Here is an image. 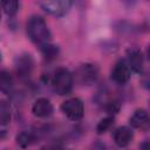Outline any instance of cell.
Segmentation results:
<instances>
[{
    "label": "cell",
    "mask_w": 150,
    "mask_h": 150,
    "mask_svg": "<svg viewBox=\"0 0 150 150\" xmlns=\"http://www.w3.org/2000/svg\"><path fill=\"white\" fill-rule=\"evenodd\" d=\"M14 88V80L9 71L0 70V93L11 94Z\"/></svg>",
    "instance_id": "12"
},
{
    "label": "cell",
    "mask_w": 150,
    "mask_h": 150,
    "mask_svg": "<svg viewBox=\"0 0 150 150\" xmlns=\"http://www.w3.org/2000/svg\"><path fill=\"white\" fill-rule=\"evenodd\" d=\"M105 110H107L110 115L114 116V114H116V112L120 110V103H118L117 101H109V102H107V104H105Z\"/></svg>",
    "instance_id": "18"
},
{
    "label": "cell",
    "mask_w": 150,
    "mask_h": 150,
    "mask_svg": "<svg viewBox=\"0 0 150 150\" xmlns=\"http://www.w3.org/2000/svg\"><path fill=\"white\" fill-rule=\"evenodd\" d=\"M128 67L130 68L131 71L141 74L144 68V55L138 48H130L128 50Z\"/></svg>",
    "instance_id": "8"
},
{
    "label": "cell",
    "mask_w": 150,
    "mask_h": 150,
    "mask_svg": "<svg viewBox=\"0 0 150 150\" xmlns=\"http://www.w3.org/2000/svg\"><path fill=\"white\" fill-rule=\"evenodd\" d=\"M0 21H1V7H0Z\"/></svg>",
    "instance_id": "23"
},
{
    "label": "cell",
    "mask_w": 150,
    "mask_h": 150,
    "mask_svg": "<svg viewBox=\"0 0 150 150\" xmlns=\"http://www.w3.org/2000/svg\"><path fill=\"white\" fill-rule=\"evenodd\" d=\"M114 122H115V117H114L112 115H109V116L102 118V120L97 123V125H96V134H97V135H102V134L107 132V131L112 127Z\"/></svg>",
    "instance_id": "16"
},
{
    "label": "cell",
    "mask_w": 150,
    "mask_h": 150,
    "mask_svg": "<svg viewBox=\"0 0 150 150\" xmlns=\"http://www.w3.org/2000/svg\"><path fill=\"white\" fill-rule=\"evenodd\" d=\"M0 7L1 9L8 15V16H13L18 13L19 7H20V2L19 1H14V0H7V1H1L0 2Z\"/></svg>",
    "instance_id": "15"
},
{
    "label": "cell",
    "mask_w": 150,
    "mask_h": 150,
    "mask_svg": "<svg viewBox=\"0 0 150 150\" xmlns=\"http://www.w3.org/2000/svg\"><path fill=\"white\" fill-rule=\"evenodd\" d=\"M54 107L52 102L46 97H40L35 100V102L32 105V112L35 117L39 118H47L53 115Z\"/></svg>",
    "instance_id": "7"
},
{
    "label": "cell",
    "mask_w": 150,
    "mask_h": 150,
    "mask_svg": "<svg viewBox=\"0 0 150 150\" xmlns=\"http://www.w3.org/2000/svg\"><path fill=\"white\" fill-rule=\"evenodd\" d=\"M15 141L20 148L25 149V148H28L29 145H32L36 141V134L30 130H22L20 134L16 135Z\"/></svg>",
    "instance_id": "13"
},
{
    "label": "cell",
    "mask_w": 150,
    "mask_h": 150,
    "mask_svg": "<svg viewBox=\"0 0 150 150\" xmlns=\"http://www.w3.org/2000/svg\"><path fill=\"white\" fill-rule=\"evenodd\" d=\"M100 69L94 63H83L75 71V80L82 86L94 84L98 79Z\"/></svg>",
    "instance_id": "3"
},
{
    "label": "cell",
    "mask_w": 150,
    "mask_h": 150,
    "mask_svg": "<svg viewBox=\"0 0 150 150\" xmlns=\"http://www.w3.org/2000/svg\"><path fill=\"white\" fill-rule=\"evenodd\" d=\"M6 136H7L6 130H1V129H0V141H1V139H4Z\"/></svg>",
    "instance_id": "22"
},
{
    "label": "cell",
    "mask_w": 150,
    "mask_h": 150,
    "mask_svg": "<svg viewBox=\"0 0 150 150\" xmlns=\"http://www.w3.org/2000/svg\"><path fill=\"white\" fill-rule=\"evenodd\" d=\"M26 32L29 40L39 47L49 43L52 40V33L47 22L43 18L39 15H33L28 19L26 25Z\"/></svg>",
    "instance_id": "1"
},
{
    "label": "cell",
    "mask_w": 150,
    "mask_h": 150,
    "mask_svg": "<svg viewBox=\"0 0 150 150\" xmlns=\"http://www.w3.org/2000/svg\"><path fill=\"white\" fill-rule=\"evenodd\" d=\"M61 111L63 115L69 118L70 121H80L83 117L84 114V105L83 102L77 97H71L62 102L61 104Z\"/></svg>",
    "instance_id": "4"
},
{
    "label": "cell",
    "mask_w": 150,
    "mask_h": 150,
    "mask_svg": "<svg viewBox=\"0 0 150 150\" xmlns=\"http://www.w3.org/2000/svg\"><path fill=\"white\" fill-rule=\"evenodd\" d=\"M129 123L135 129H141V130L148 129L149 123H150V118H149L148 111L145 109H141V108L136 109L134 111V114L130 116Z\"/></svg>",
    "instance_id": "10"
},
{
    "label": "cell",
    "mask_w": 150,
    "mask_h": 150,
    "mask_svg": "<svg viewBox=\"0 0 150 150\" xmlns=\"http://www.w3.org/2000/svg\"><path fill=\"white\" fill-rule=\"evenodd\" d=\"M74 86V75L66 68H59L55 70L52 77V87L54 91L61 96L69 95Z\"/></svg>",
    "instance_id": "2"
},
{
    "label": "cell",
    "mask_w": 150,
    "mask_h": 150,
    "mask_svg": "<svg viewBox=\"0 0 150 150\" xmlns=\"http://www.w3.org/2000/svg\"><path fill=\"white\" fill-rule=\"evenodd\" d=\"M139 150H150V144H149L148 139H145L144 142H142L139 144Z\"/></svg>",
    "instance_id": "20"
},
{
    "label": "cell",
    "mask_w": 150,
    "mask_h": 150,
    "mask_svg": "<svg viewBox=\"0 0 150 150\" xmlns=\"http://www.w3.org/2000/svg\"><path fill=\"white\" fill-rule=\"evenodd\" d=\"M61 150H63V149H61Z\"/></svg>",
    "instance_id": "25"
},
{
    "label": "cell",
    "mask_w": 150,
    "mask_h": 150,
    "mask_svg": "<svg viewBox=\"0 0 150 150\" xmlns=\"http://www.w3.org/2000/svg\"><path fill=\"white\" fill-rule=\"evenodd\" d=\"M40 50H41V53H42V55L46 57V59H48V60H53V59H55L56 56H57V54H59V47L57 46H55V45H53V43H46V45H43V46H41L40 47Z\"/></svg>",
    "instance_id": "17"
},
{
    "label": "cell",
    "mask_w": 150,
    "mask_h": 150,
    "mask_svg": "<svg viewBox=\"0 0 150 150\" xmlns=\"http://www.w3.org/2000/svg\"><path fill=\"white\" fill-rule=\"evenodd\" d=\"M130 75H131V70L128 67V63L125 60L117 61L114 64L110 73L111 80L117 84H125L130 80Z\"/></svg>",
    "instance_id": "6"
},
{
    "label": "cell",
    "mask_w": 150,
    "mask_h": 150,
    "mask_svg": "<svg viewBox=\"0 0 150 150\" xmlns=\"http://www.w3.org/2000/svg\"><path fill=\"white\" fill-rule=\"evenodd\" d=\"M114 142L118 148H125L130 144L134 132L129 127H120L114 131Z\"/></svg>",
    "instance_id": "11"
},
{
    "label": "cell",
    "mask_w": 150,
    "mask_h": 150,
    "mask_svg": "<svg viewBox=\"0 0 150 150\" xmlns=\"http://www.w3.org/2000/svg\"><path fill=\"white\" fill-rule=\"evenodd\" d=\"M0 61H1V54H0Z\"/></svg>",
    "instance_id": "24"
},
{
    "label": "cell",
    "mask_w": 150,
    "mask_h": 150,
    "mask_svg": "<svg viewBox=\"0 0 150 150\" xmlns=\"http://www.w3.org/2000/svg\"><path fill=\"white\" fill-rule=\"evenodd\" d=\"M89 150H108V148H107V145H105L103 142H101V141H95L94 143H91Z\"/></svg>",
    "instance_id": "19"
},
{
    "label": "cell",
    "mask_w": 150,
    "mask_h": 150,
    "mask_svg": "<svg viewBox=\"0 0 150 150\" xmlns=\"http://www.w3.org/2000/svg\"><path fill=\"white\" fill-rule=\"evenodd\" d=\"M12 120V107L6 100H0V127L7 125Z\"/></svg>",
    "instance_id": "14"
},
{
    "label": "cell",
    "mask_w": 150,
    "mask_h": 150,
    "mask_svg": "<svg viewBox=\"0 0 150 150\" xmlns=\"http://www.w3.org/2000/svg\"><path fill=\"white\" fill-rule=\"evenodd\" d=\"M40 150H61V149H60V148H56V146H53V145H48V146L41 148Z\"/></svg>",
    "instance_id": "21"
},
{
    "label": "cell",
    "mask_w": 150,
    "mask_h": 150,
    "mask_svg": "<svg viewBox=\"0 0 150 150\" xmlns=\"http://www.w3.org/2000/svg\"><path fill=\"white\" fill-rule=\"evenodd\" d=\"M33 59L29 54H21L15 60V70L20 77H27L33 70Z\"/></svg>",
    "instance_id": "9"
},
{
    "label": "cell",
    "mask_w": 150,
    "mask_h": 150,
    "mask_svg": "<svg viewBox=\"0 0 150 150\" xmlns=\"http://www.w3.org/2000/svg\"><path fill=\"white\" fill-rule=\"evenodd\" d=\"M38 5L48 14L60 18L66 15L73 6V2L69 0H52V1H39Z\"/></svg>",
    "instance_id": "5"
}]
</instances>
